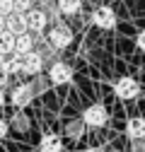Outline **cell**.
I'll return each mask as SVG.
<instances>
[{
  "label": "cell",
  "mask_w": 145,
  "mask_h": 152,
  "mask_svg": "<svg viewBox=\"0 0 145 152\" xmlns=\"http://www.w3.org/2000/svg\"><path fill=\"white\" fill-rule=\"evenodd\" d=\"M48 41L53 48H65L72 44V29L68 24H53L48 31Z\"/></svg>",
  "instance_id": "1"
},
{
  "label": "cell",
  "mask_w": 145,
  "mask_h": 152,
  "mask_svg": "<svg viewBox=\"0 0 145 152\" xmlns=\"http://www.w3.org/2000/svg\"><path fill=\"white\" fill-rule=\"evenodd\" d=\"M109 121V113L102 104H92V106H87L85 113H82V123L89 126V128H102L104 123Z\"/></svg>",
  "instance_id": "2"
},
{
  "label": "cell",
  "mask_w": 145,
  "mask_h": 152,
  "mask_svg": "<svg viewBox=\"0 0 145 152\" xmlns=\"http://www.w3.org/2000/svg\"><path fill=\"white\" fill-rule=\"evenodd\" d=\"M114 92H116V97H119V99H135V97H138V92H140V87H138V82H135L133 77L123 75V77L116 80Z\"/></svg>",
  "instance_id": "3"
},
{
  "label": "cell",
  "mask_w": 145,
  "mask_h": 152,
  "mask_svg": "<svg viewBox=\"0 0 145 152\" xmlns=\"http://www.w3.org/2000/svg\"><path fill=\"white\" fill-rule=\"evenodd\" d=\"M48 77H51L53 85H68L72 80V68L68 63H63V61H56L48 70Z\"/></svg>",
  "instance_id": "4"
},
{
  "label": "cell",
  "mask_w": 145,
  "mask_h": 152,
  "mask_svg": "<svg viewBox=\"0 0 145 152\" xmlns=\"http://www.w3.org/2000/svg\"><path fill=\"white\" fill-rule=\"evenodd\" d=\"M24 20H27V29L29 31H36V34H39V31H44L46 29V12L44 10H39V7H31L29 12H24Z\"/></svg>",
  "instance_id": "5"
},
{
  "label": "cell",
  "mask_w": 145,
  "mask_h": 152,
  "mask_svg": "<svg viewBox=\"0 0 145 152\" xmlns=\"http://www.w3.org/2000/svg\"><path fill=\"white\" fill-rule=\"evenodd\" d=\"M92 22H94V27H99V29H111L114 24H116V15H114V10L111 7H97L94 12H92Z\"/></svg>",
  "instance_id": "6"
},
{
  "label": "cell",
  "mask_w": 145,
  "mask_h": 152,
  "mask_svg": "<svg viewBox=\"0 0 145 152\" xmlns=\"http://www.w3.org/2000/svg\"><path fill=\"white\" fill-rule=\"evenodd\" d=\"M41 68H44V56H41V53L31 51V53L22 56V72H27V75H39Z\"/></svg>",
  "instance_id": "7"
},
{
  "label": "cell",
  "mask_w": 145,
  "mask_h": 152,
  "mask_svg": "<svg viewBox=\"0 0 145 152\" xmlns=\"http://www.w3.org/2000/svg\"><path fill=\"white\" fill-rule=\"evenodd\" d=\"M31 97H34V89H31V85H17L15 89H12V104L17 106V109H24L29 102H31Z\"/></svg>",
  "instance_id": "8"
},
{
  "label": "cell",
  "mask_w": 145,
  "mask_h": 152,
  "mask_svg": "<svg viewBox=\"0 0 145 152\" xmlns=\"http://www.w3.org/2000/svg\"><path fill=\"white\" fill-rule=\"evenodd\" d=\"M126 135L131 140H143L145 138V118L143 116H133L126 123Z\"/></svg>",
  "instance_id": "9"
},
{
  "label": "cell",
  "mask_w": 145,
  "mask_h": 152,
  "mask_svg": "<svg viewBox=\"0 0 145 152\" xmlns=\"http://www.w3.org/2000/svg\"><path fill=\"white\" fill-rule=\"evenodd\" d=\"M0 65L7 75H17V72H22V56H17V53L0 56Z\"/></svg>",
  "instance_id": "10"
},
{
  "label": "cell",
  "mask_w": 145,
  "mask_h": 152,
  "mask_svg": "<svg viewBox=\"0 0 145 152\" xmlns=\"http://www.w3.org/2000/svg\"><path fill=\"white\" fill-rule=\"evenodd\" d=\"M39 150H41V152H61V150H63L61 135H56V133H44V138H41V142H39Z\"/></svg>",
  "instance_id": "11"
},
{
  "label": "cell",
  "mask_w": 145,
  "mask_h": 152,
  "mask_svg": "<svg viewBox=\"0 0 145 152\" xmlns=\"http://www.w3.org/2000/svg\"><path fill=\"white\" fill-rule=\"evenodd\" d=\"M7 29L12 31V34H27L29 29H27V20H24V12H12L10 17H7Z\"/></svg>",
  "instance_id": "12"
},
{
  "label": "cell",
  "mask_w": 145,
  "mask_h": 152,
  "mask_svg": "<svg viewBox=\"0 0 145 152\" xmlns=\"http://www.w3.org/2000/svg\"><path fill=\"white\" fill-rule=\"evenodd\" d=\"M34 51V36L27 31V34H20L17 36V46H15V53L17 56H27Z\"/></svg>",
  "instance_id": "13"
},
{
  "label": "cell",
  "mask_w": 145,
  "mask_h": 152,
  "mask_svg": "<svg viewBox=\"0 0 145 152\" xmlns=\"http://www.w3.org/2000/svg\"><path fill=\"white\" fill-rule=\"evenodd\" d=\"M15 46H17V34H12L10 29L5 34H0V56L15 53Z\"/></svg>",
  "instance_id": "14"
},
{
  "label": "cell",
  "mask_w": 145,
  "mask_h": 152,
  "mask_svg": "<svg viewBox=\"0 0 145 152\" xmlns=\"http://www.w3.org/2000/svg\"><path fill=\"white\" fill-rule=\"evenodd\" d=\"M56 7L61 15H78L82 7V0H56Z\"/></svg>",
  "instance_id": "15"
},
{
  "label": "cell",
  "mask_w": 145,
  "mask_h": 152,
  "mask_svg": "<svg viewBox=\"0 0 145 152\" xmlns=\"http://www.w3.org/2000/svg\"><path fill=\"white\" fill-rule=\"evenodd\" d=\"M12 12H15V0H0V15L10 17Z\"/></svg>",
  "instance_id": "16"
},
{
  "label": "cell",
  "mask_w": 145,
  "mask_h": 152,
  "mask_svg": "<svg viewBox=\"0 0 145 152\" xmlns=\"http://www.w3.org/2000/svg\"><path fill=\"white\" fill-rule=\"evenodd\" d=\"M31 0H15V12H29Z\"/></svg>",
  "instance_id": "17"
},
{
  "label": "cell",
  "mask_w": 145,
  "mask_h": 152,
  "mask_svg": "<svg viewBox=\"0 0 145 152\" xmlns=\"http://www.w3.org/2000/svg\"><path fill=\"white\" fill-rule=\"evenodd\" d=\"M82 128H85V123H78V121H75V123H70V126H68V133H70L72 138H78Z\"/></svg>",
  "instance_id": "18"
},
{
  "label": "cell",
  "mask_w": 145,
  "mask_h": 152,
  "mask_svg": "<svg viewBox=\"0 0 145 152\" xmlns=\"http://www.w3.org/2000/svg\"><path fill=\"white\" fill-rule=\"evenodd\" d=\"M7 130H10V123H7V121H3V118H0V140H3V138L7 135Z\"/></svg>",
  "instance_id": "19"
},
{
  "label": "cell",
  "mask_w": 145,
  "mask_h": 152,
  "mask_svg": "<svg viewBox=\"0 0 145 152\" xmlns=\"http://www.w3.org/2000/svg\"><path fill=\"white\" fill-rule=\"evenodd\" d=\"M135 44H138V48H140V51H145V29H143V31L138 34V39H135Z\"/></svg>",
  "instance_id": "20"
},
{
  "label": "cell",
  "mask_w": 145,
  "mask_h": 152,
  "mask_svg": "<svg viewBox=\"0 0 145 152\" xmlns=\"http://www.w3.org/2000/svg\"><path fill=\"white\" fill-rule=\"evenodd\" d=\"M7 77H10V75H7L5 70H3V65H0V89H3V87L7 85Z\"/></svg>",
  "instance_id": "21"
},
{
  "label": "cell",
  "mask_w": 145,
  "mask_h": 152,
  "mask_svg": "<svg viewBox=\"0 0 145 152\" xmlns=\"http://www.w3.org/2000/svg\"><path fill=\"white\" fill-rule=\"evenodd\" d=\"M5 31H7V17L0 15V34H5Z\"/></svg>",
  "instance_id": "22"
},
{
  "label": "cell",
  "mask_w": 145,
  "mask_h": 152,
  "mask_svg": "<svg viewBox=\"0 0 145 152\" xmlns=\"http://www.w3.org/2000/svg\"><path fill=\"white\" fill-rule=\"evenodd\" d=\"M15 123H17V128H22V130L27 128V121H24L22 116H15Z\"/></svg>",
  "instance_id": "23"
},
{
  "label": "cell",
  "mask_w": 145,
  "mask_h": 152,
  "mask_svg": "<svg viewBox=\"0 0 145 152\" xmlns=\"http://www.w3.org/2000/svg\"><path fill=\"white\" fill-rule=\"evenodd\" d=\"M133 152H145V145H140V142L135 140V145H133Z\"/></svg>",
  "instance_id": "24"
},
{
  "label": "cell",
  "mask_w": 145,
  "mask_h": 152,
  "mask_svg": "<svg viewBox=\"0 0 145 152\" xmlns=\"http://www.w3.org/2000/svg\"><path fill=\"white\" fill-rule=\"evenodd\" d=\"M85 152H106V150H104V147H87Z\"/></svg>",
  "instance_id": "25"
},
{
  "label": "cell",
  "mask_w": 145,
  "mask_h": 152,
  "mask_svg": "<svg viewBox=\"0 0 145 152\" xmlns=\"http://www.w3.org/2000/svg\"><path fill=\"white\" fill-rule=\"evenodd\" d=\"M3 104H5V92L0 89V106H3Z\"/></svg>",
  "instance_id": "26"
}]
</instances>
